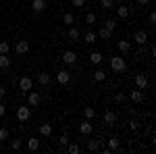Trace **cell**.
I'll list each match as a JSON object with an SVG mask.
<instances>
[{"label":"cell","mask_w":156,"mask_h":154,"mask_svg":"<svg viewBox=\"0 0 156 154\" xmlns=\"http://www.w3.org/2000/svg\"><path fill=\"white\" fill-rule=\"evenodd\" d=\"M100 4H102V9H115V2L112 0H100Z\"/></svg>","instance_id":"obj_35"},{"label":"cell","mask_w":156,"mask_h":154,"mask_svg":"<svg viewBox=\"0 0 156 154\" xmlns=\"http://www.w3.org/2000/svg\"><path fill=\"white\" fill-rule=\"evenodd\" d=\"M92 131H94V125H92L87 119H85L83 123H79V133H83V135H90Z\"/></svg>","instance_id":"obj_12"},{"label":"cell","mask_w":156,"mask_h":154,"mask_svg":"<svg viewBox=\"0 0 156 154\" xmlns=\"http://www.w3.org/2000/svg\"><path fill=\"white\" fill-rule=\"evenodd\" d=\"M56 81H58V85H67V83L71 81V73L65 71V69L58 71V73H56Z\"/></svg>","instance_id":"obj_8"},{"label":"cell","mask_w":156,"mask_h":154,"mask_svg":"<svg viewBox=\"0 0 156 154\" xmlns=\"http://www.w3.org/2000/svg\"><path fill=\"white\" fill-rule=\"evenodd\" d=\"M37 83H40L42 88H48L50 83H52V77H50V73H46V71L37 73Z\"/></svg>","instance_id":"obj_7"},{"label":"cell","mask_w":156,"mask_h":154,"mask_svg":"<svg viewBox=\"0 0 156 154\" xmlns=\"http://www.w3.org/2000/svg\"><path fill=\"white\" fill-rule=\"evenodd\" d=\"M4 94H6V88H4V85H0V98H4Z\"/></svg>","instance_id":"obj_43"},{"label":"cell","mask_w":156,"mask_h":154,"mask_svg":"<svg viewBox=\"0 0 156 154\" xmlns=\"http://www.w3.org/2000/svg\"><path fill=\"white\" fill-rule=\"evenodd\" d=\"M110 34H112V31H108V29H104V27H102V29L98 31L96 36H98V38H102V40H108V38H110Z\"/></svg>","instance_id":"obj_33"},{"label":"cell","mask_w":156,"mask_h":154,"mask_svg":"<svg viewBox=\"0 0 156 154\" xmlns=\"http://www.w3.org/2000/svg\"><path fill=\"white\" fill-rule=\"evenodd\" d=\"M11 67V56L9 54H0V69H9Z\"/></svg>","instance_id":"obj_24"},{"label":"cell","mask_w":156,"mask_h":154,"mask_svg":"<svg viewBox=\"0 0 156 154\" xmlns=\"http://www.w3.org/2000/svg\"><path fill=\"white\" fill-rule=\"evenodd\" d=\"M29 117H31V108H29V104H27V106H19V108H17V119H19L21 123H25Z\"/></svg>","instance_id":"obj_3"},{"label":"cell","mask_w":156,"mask_h":154,"mask_svg":"<svg viewBox=\"0 0 156 154\" xmlns=\"http://www.w3.org/2000/svg\"><path fill=\"white\" fill-rule=\"evenodd\" d=\"M15 52H17V54H27V52H29V42H27V40H19V42L15 44Z\"/></svg>","instance_id":"obj_5"},{"label":"cell","mask_w":156,"mask_h":154,"mask_svg":"<svg viewBox=\"0 0 156 154\" xmlns=\"http://www.w3.org/2000/svg\"><path fill=\"white\" fill-rule=\"evenodd\" d=\"M31 11L34 13H44L46 11V0H31Z\"/></svg>","instance_id":"obj_10"},{"label":"cell","mask_w":156,"mask_h":154,"mask_svg":"<svg viewBox=\"0 0 156 154\" xmlns=\"http://www.w3.org/2000/svg\"><path fill=\"white\" fill-rule=\"evenodd\" d=\"M135 85H137L140 90H146V88H148V77H146L144 73H137V75H135Z\"/></svg>","instance_id":"obj_11"},{"label":"cell","mask_w":156,"mask_h":154,"mask_svg":"<svg viewBox=\"0 0 156 154\" xmlns=\"http://www.w3.org/2000/svg\"><path fill=\"white\" fill-rule=\"evenodd\" d=\"M137 56H146V48H144V46L137 48Z\"/></svg>","instance_id":"obj_41"},{"label":"cell","mask_w":156,"mask_h":154,"mask_svg":"<svg viewBox=\"0 0 156 154\" xmlns=\"http://www.w3.org/2000/svg\"><path fill=\"white\" fill-rule=\"evenodd\" d=\"M119 148H121V140L117 138V135H112V138L108 140V150L115 152V150H119Z\"/></svg>","instance_id":"obj_17"},{"label":"cell","mask_w":156,"mask_h":154,"mask_svg":"<svg viewBox=\"0 0 156 154\" xmlns=\"http://www.w3.org/2000/svg\"><path fill=\"white\" fill-rule=\"evenodd\" d=\"M4 115H6V104L0 102V117H4Z\"/></svg>","instance_id":"obj_40"},{"label":"cell","mask_w":156,"mask_h":154,"mask_svg":"<svg viewBox=\"0 0 156 154\" xmlns=\"http://www.w3.org/2000/svg\"><path fill=\"white\" fill-rule=\"evenodd\" d=\"M148 23H150V25L156 23V15H154V13H150V15H148Z\"/></svg>","instance_id":"obj_39"},{"label":"cell","mask_w":156,"mask_h":154,"mask_svg":"<svg viewBox=\"0 0 156 154\" xmlns=\"http://www.w3.org/2000/svg\"><path fill=\"white\" fill-rule=\"evenodd\" d=\"M58 142H60V146H67V144H69V135H67V133H62Z\"/></svg>","instance_id":"obj_37"},{"label":"cell","mask_w":156,"mask_h":154,"mask_svg":"<svg viewBox=\"0 0 156 154\" xmlns=\"http://www.w3.org/2000/svg\"><path fill=\"white\" fill-rule=\"evenodd\" d=\"M31 88H34V79H31L29 75H23V77L19 79V90H21L23 94H27Z\"/></svg>","instance_id":"obj_2"},{"label":"cell","mask_w":156,"mask_h":154,"mask_svg":"<svg viewBox=\"0 0 156 154\" xmlns=\"http://www.w3.org/2000/svg\"><path fill=\"white\" fill-rule=\"evenodd\" d=\"M79 38H81V34H79V29L71 25V29H69V40H71V42H77Z\"/></svg>","instance_id":"obj_25"},{"label":"cell","mask_w":156,"mask_h":154,"mask_svg":"<svg viewBox=\"0 0 156 154\" xmlns=\"http://www.w3.org/2000/svg\"><path fill=\"white\" fill-rule=\"evenodd\" d=\"M62 63H65V65H75V63H77V54H75L73 50H65V52H62Z\"/></svg>","instance_id":"obj_6"},{"label":"cell","mask_w":156,"mask_h":154,"mask_svg":"<svg viewBox=\"0 0 156 154\" xmlns=\"http://www.w3.org/2000/svg\"><path fill=\"white\" fill-rule=\"evenodd\" d=\"M67 152L69 154H77L79 152V146H77V144H67Z\"/></svg>","instance_id":"obj_34"},{"label":"cell","mask_w":156,"mask_h":154,"mask_svg":"<svg viewBox=\"0 0 156 154\" xmlns=\"http://www.w3.org/2000/svg\"><path fill=\"white\" fill-rule=\"evenodd\" d=\"M104 79H106V71H104V69H96V71H94V81L102 83Z\"/></svg>","instance_id":"obj_21"},{"label":"cell","mask_w":156,"mask_h":154,"mask_svg":"<svg viewBox=\"0 0 156 154\" xmlns=\"http://www.w3.org/2000/svg\"><path fill=\"white\" fill-rule=\"evenodd\" d=\"M117 15H119V19H127L131 15V9L129 6H117Z\"/></svg>","instance_id":"obj_18"},{"label":"cell","mask_w":156,"mask_h":154,"mask_svg":"<svg viewBox=\"0 0 156 154\" xmlns=\"http://www.w3.org/2000/svg\"><path fill=\"white\" fill-rule=\"evenodd\" d=\"M137 4H142V6H146V4H150V0H137Z\"/></svg>","instance_id":"obj_44"},{"label":"cell","mask_w":156,"mask_h":154,"mask_svg":"<svg viewBox=\"0 0 156 154\" xmlns=\"http://www.w3.org/2000/svg\"><path fill=\"white\" fill-rule=\"evenodd\" d=\"M102 27H104V29H108V31H115V27H117V23H115L112 19H106V21L102 23Z\"/></svg>","instance_id":"obj_29"},{"label":"cell","mask_w":156,"mask_h":154,"mask_svg":"<svg viewBox=\"0 0 156 154\" xmlns=\"http://www.w3.org/2000/svg\"><path fill=\"white\" fill-rule=\"evenodd\" d=\"M62 23L69 25V27L75 23V17H73V13H65V15H62Z\"/></svg>","instance_id":"obj_26"},{"label":"cell","mask_w":156,"mask_h":154,"mask_svg":"<svg viewBox=\"0 0 156 154\" xmlns=\"http://www.w3.org/2000/svg\"><path fill=\"white\" fill-rule=\"evenodd\" d=\"M11 140V131L6 127H0V142H9Z\"/></svg>","instance_id":"obj_27"},{"label":"cell","mask_w":156,"mask_h":154,"mask_svg":"<svg viewBox=\"0 0 156 154\" xmlns=\"http://www.w3.org/2000/svg\"><path fill=\"white\" fill-rule=\"evenodd\" d=\"M115 102H117V104H123V102H125V94H123V92H119V94L115 96Z\"/></svg>","instance_id":"obj_36"},{"label":"cell","mask_w":156,"mask_h":154,"mask_svg":"<svg viewBox=\"0 0 156 154\" xmlns=\"http://www.w3.org/2000/svg\"><path fill=\"white\" fill-rule=\"evenodd\" d=\"M110 69L117 71V73H121V71L127 69V63H125L123 56H110Z\"/></svg>","instance_id":"obj_1"},{"label":"cell","mask_w":156,"mask_h":154,"mask_svg":"<svg viewBox=\"0 0 156 154\" xmlns=\"http://www.w3.org/2000/svg\"><path fill=\"white\" fill-rule=\"evenodd\" d=\"M102 59H104V56H102V52H98V50H94V52L90 54V63H92V65H100Z\"/></svg>","instance_id":"obj_19"},{"label":"cell","mask_w":156,"mask_h":154,"mask_svg":"<svg viewBox=\"0 0 156 154\" xmlns=\"http://www.w3.org/2000/svg\"><path fill=\"white\" fill-rule=\"evenodd\" d=\"M98 148H100V142H98V140H90V142H87V150L94 152V150H98Z\"/></svg>","instance_id":"obj_31"},{"label":"cell","mask_w":156,"mask_h":154,"mask_svg":"<svg viewBox=\"0 0 156 154\" xmlns=\"http://www.w3.org/2000/svg\"><path fill=\"white\" fill-rule=\"evenodd\" d=\"M9 142H11V150H15V152H19V150H21V146H23V142H21L19 138H11Z\"/></svg>","instance_id":"obj_22"},{"label":"cell","mask_w":156,"mask_h":154,"mask_svg":"<svg viewBox=\"0 0 156 154\" xmlns=\"http://www.w3.org/2000/svg\"><path fill=\"white\" fill-rule=\"evenodd\" d=\"M129 127H131V131H137V123H135V121H131V123H129Z\"/></svg>","instance_id":"obj_42"},{"label":"cell","mask_w":156,"mask_h":154,"mask_svg":"<svg viewBox=\"0 0 156 154\" xmlns=\"http://www.w3.org/2000/svg\"><path fill=\"white\" fill-rule=\"evenodd\" d=\"M40 102H42V96L37 94V92H29V94H27V104H29V106H37Z\"/></svg>","instance_id":"obj_9"},{"label":"cell","mask_w":156,"mask_h":154,"mask_svg":"<svg viewBox=\"0 0 156 154\" xmlns=\"http://www.w3.org/2000/svg\"><path fill=\"white\" fill-rule=\"evenodd\" d=\"M129 98H131V102H142L144 100V90H140V88L137 90H131L129 92Z\"/></svg>","instance_id":"obj_13"},{"label":"cell","mask_w":156,"mask_h":154,"mask_svg":"<svg viewBox=\"0 0 156 154\" xmlns=\"http://www.w3.org/2000/svg\"><path fill=\"white\" fill-rule=\"evenodd\" d=\"M96 21H98V19H96L94 13H87V15H85V23H87V25H94Z\"/></svg>","instance_id":"obj_32"},{"label":"cell","mask_w":156,"mask_h":154,"mask_svg":"<svg viewBox=\"0 0 156 154\" xmlns=\"http://www.w3.org/2000/svg\"><path fill=\"white\" fill-rule=\"evenodd\" d=\"M83 42H87V44H94V42H98V36L94 34V31H87L83 36Z\"/></svg>","instance_id":"obj_28"},{"label":"cell","mask_w":156,"mask_h":154,"mask_svg":"<svg viewBox=\"0 0 156 154\" xmlns=\"http://www.w3.org/2000/svg\"><path fill=\"white\" fill-rule=\"evenodd\" d=\"M37 131H40L42 138H50V135H52V125H50V123H42Z\"/></svg>","instance_id":"obj_14"},{"label":"cell","mask_w":156,"mask_h":154,"mask_svg":"<svg viewBox=\"0 0 156 154\" xmlns=\"http://www.w3.org/2000/svg\"><path fill=\"white\" fill-rule=\"evenodd\" d=\"M133 40H135L137 46H146V44H148V34H146L144 29H137V31L133 34Z\"/></svg>","instance_id":"obj_4"},{"label":"cell","mask_w":156,"mask_h":154,"mask_svg":"<svg viewBox=\"0 0 156 154\" xmlns=\"http://www.w3.org/2000/svg\"><path fill=\"white\" fill-rule=\"evenodd\" d=\"M11 52V44L9 42H0V54H9Z\"/></svg>","instance_id":"obj_30"},{"label":"cell","mask_w":156,"mask_h":154,"mask_svg":"<svg viewBox=\"0 0 156 154\" xmlns=\"http://www.w3.org/2000/svg\"><path fill=\"white\" fill-rule=\"evenodd\" d=\"M104 123H106V125H110V127H112V125H115V123H117V115H115V113H112V110H106V113H104Z\"/></svg>","instance_id":"obj_16"},{"label":"cell","mask_w":156,"mask_h":154,"mask_svg":"<svg viewBox=\"0 0 156 154\" xmlns=\"http://www.w3.org/2000/svg\"><path fill=\"white\" fill-rule=\"evenodd\" d=\"M27 150L37 152V150H40V140H37V138H27Z\"/></svg>","instance_id":"obj_15"},{"label":"cell","mask_w":156,"mask_h":154,"mask_svg":"<svg viewBox=\"0 0 156 154\" xmlns=\"http://www.w3.org/2000/svg\"><path fill=\"white\" fill-rule=\"evenodd\" d=\"M117 46H119V50L123 52V54H127V52L131 50V44H129V40H119V44H117Z\"/></svg>","instance_id":"obj_20"},{"label":"cell","mask_w":156,"mask_h":154,"mask_svg":"<svg viewBox=\"0 0 156 154\" xmlns=\"http://www.w3.org/2000/svg\"><path fill=\"white\" fill-rule=\"evenodd\" d=\"M71 4H73V6H77V9H79V6H83V4H85V0H71Z\"/></svg>","instance_id":"obj_38"},{"label":"cell","mask_w":156,"mask_h":154,"mask_svg":"<svg viewBox=\"0 0 156 154\" xmlns=\"http://www.w3.org/2000/svg\"><path fill=\"white\" fill-rule=\"evenodd\" d=\"M83 117L87 119V121L96 119V108H92V106H85V108H83Z\"/></svg>","instance_id":"obj_23"}]
</instances>
